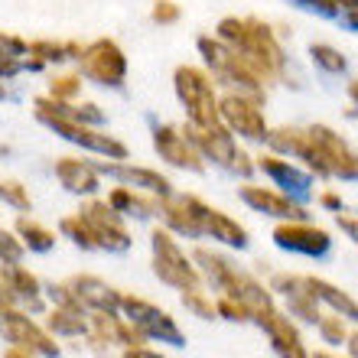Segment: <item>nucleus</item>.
<instances>
[{"instance_id": "f257e3e1", "label": "nucleus", "mask_w": 358, "mask_h": 358, "mask_svg": "<svg viewBox=\"0 0 358 358\" xmlns=\"http://www.w3.org/2000/svg\"><path fill=\"white\" fill-rule=\"evenodd\" d=\"M267 143L277 153L300 157L316 176L358 179V153L326 124L313 127H277L267 131Z\"/></svg>"}, {"instance_id": "f03ea898", "label": "nucleus", "mask_w": 358, "mask_h": 358, "mask_svg": "<svg viewBox=\"0 0 358 358\" xmlns=\"http://www.w3.org/2000/svg\"><path fill=\"white\" fill-rule=\"evenodd\" d=\"M228 49H235L241 59L251 62L257 76L264 78V85L277 82L283 76V46L277 33L257 17H225L218 23L215 33Z\"/></svg>"}, {"instance_id": "7ed1b4c3", "label": "nucleus", "mask_w": 358, "mask_h": 358, "mask_svg": "<svg viewBox=\"0 0 358 358\" xmlns=\"http://www.w3.org/2000/svg\"><path fill=\"white\" fill-rule=\"evenodd\" d=\"M192 257H196L199 273H202L218 293L241 300L251 313H261V310H271L273 306V293L267 290L261 280H255L251 273L238 271L228 257L215 255V251H208V248H196V255Z\"/></svg>"}, {"instance_id": "20e7f679", "label": "nucleus", "mask_w": 358, "mask_h": 358, "mask_svg": "<svg viewBox=\"0 0 358 358\" xmlns=\"http://www.w3.org/2000/svg\"><path fill=\"white\" fill-rule=\"evenodd\" d=\"M33 108H36L39 121L46 124V127H52L62 141L78 143V147H85V150H92V153H101V157H108V160H127V147H124L121 141H114L111 134L98 131V127H92V124H82V121H76V117H69V114L56 111L52 101H49V94L36 98Z\"/></svg>"}, {"instance_id": "39448f33", "label": "nucleus", "mask_w": 358, "mask_h": 358, "mask_svg": "<svg viewBox=\"0 0 358 358\" xmlns=\"http://www.w3.org/2000/svg\"><path fill=\"white\" fill-rule=\"evenodd\" d=\"M199 52L206 59V66L212 69V78L222 85H231V92L255 94L264 101V78L257 76L251 62L241 59L235 49H228L218 36H199Z\"/></svg>"}, {"instance_id": "423d86ee", "label": "nucleus", "mask_w": 358, "mask_h": 358, "mask_svg": "<svg viewBox=\"0 0 358 358\" xmlns=\"http://www.w3.org/2000/svg\"><path fill=\"white\" fill-rule=\"evenodd\" d=\"M173 85H176L179 101L186 104L189 124L196 127H212V124H222L218 117V94H215V82L208 72L196 66H179L173 72Z\"/></svg>"}, {"instance_id": "0eeeda50", "label": "nucleus", "mask_w": 358, "mask_h": 358, "mask_svg": "<svg viewBox=\"0 0 358 358\" xmlns=\"http://www.w3.org/2000/svg\"><path fill=\"white\" fill-rule=\"evenodd\" d=\"M150 248H153V273L163 283H170L176 290H196V287H202V273L182 255V248L176 245L170 228H153Z\"/></svg>"}, {"instance_id": "6e6552de", "label": "nucleus", "mask_w": 358, "mask_h": 358, "mask_svg": "<svg viewBox=\"0 0 358 358\" xmlns=\"http://www.w3.org/2000/svg\"><path fill=\"white\" fill-rule=\"evenodd\" d=\"M182 134L196 143V150L202 153V160H212V163H218V166H225V170H231V173H241V176H251V173H255L251 157L235 143V137H231V131H228L225 124H212V127L186 124Z\"/></svg>"}, {"instance_id": "1a4fd4ad", "label": "nucleus", "mask_w": 358, "mask_h": 358, "mask_svg": "<svg viewBox=\"0 0 358 358\" xmlns=\"http://www.w3.org/2000/svg\"><path fill=\"white\" fill-rule=\"evenodd\" d=\"M218 117L231 134H241L248 141H267V117L261 108V98L245 92H228L218 98Z\"/></svg>"}, {"instance_id": "9d476101", "label": "nucleus", "mask_w": 358, "mask_h": 358, "mask_svg": "<svg viewBox=\"0 0 358 358\" xmlns=\"http://www.w3.org/2000/svg\"><path fill=\"white\" fill-rule=\"evenodd\" d=\"M78 69L82 76L98 82V85L117 88L127 76V59H124V49L114 43V39H94L88 46H82V56H78Z\"/></svg>"}, {"instance_id": "9b49d317", "label": "nucleus", "mask_w": 358, "mask_h": 358, "mask_svg": "<svg viewBox=\"0 0 358 358\" xmlns=\"http://www.w3.org/2000/svg\"><path fill=\"white\" fill-rule=\"evenodd\" d=\"M0 336L10 345L29 349L33 355H43V358L59 355V345L52 342V336L43 326H36L23 310H17V306H0Z\"/></svg>"}, {"instance_id": "f8f14e48", "label": "nucleus", "mask_w": 358, "mask_h": 358, "mask_svg": "<svg viewBox=\"0 0 358 358\" xmlns=\"http://www.w3.org/2000/svg\"><path fill=\"white\" fill-rule=\"evenodd\" d=\"M121 310L124 320H131L147 339L157 342H170V345H186V336L179 332V326L173 322V316L153 303L141 300V296H121Z\"/></svg>"}, {"instance_id": "ddd939ff", "label": "nucleus", "mask_w": 358, "mask_h": 358, "mask_svg": "<svg viewBox=\"0 0 358 358\" xmlns=\"http://www.w3.org/2000/svg\"><path fill=\"white\" fill-rule=\"evenodd\" d=\"M78 215L92 225V231L98 235L101 248H108V251H127V248H131V231L124 225L121 212H114L108 202L92 199V202H85V206L78 208Z\"/></svg>"}, {"instance_id": "4468645a", "label": "nucleus", "mask_w": 358, "mask_h": 358, "mask_svg": "<svg viewBox=\"0 0 358 358\" xmlns=\"http://www.w3.org/2000/svg\"><path fill=\"white\" fill-rule=\"evenodd\" d=\"M153 150L160 153V160H166L170 166H179V170H189V173L206 170V160L196 150V143L189 141L179 127H170V124H163V127L153 131Z\"/></svg>"}, {"instance_id": "2eb2a0df", "label": "nucleus", "mask_w": 358, "mask_h": 358, "mask_svg": "<svg viewBox=\"0 0 358 358\" xmlns=\"http://www.w3.org/2000/svg\"><path fill=\"white\" fill-rule=\"evenodd\" d=\"M273 241L283 251H296V255H322L329 251V231L320 225H310V222H280L273 228Z\"/></svg>"}, {"instance_id": "dca6fc26", "label": "nucleus", "mask_w": 358, "mask_h": 358, "mask_svg": "<svg viewBox=\"0 0 358 358\" xmlns=\"http://www.w3.org/2000/svg\"><path fill=\"white\" fill-rule=\"evenodd\" d=\"M255 322L271 336V345L280 358H310L306 349H303V339H300V332H296V326L277 306L255 313Z\"/></svg>"}, {"instance_id": "f3484780", "label": "nucleus", "mask_w": 358, "mask_h": 358, "mask_svg": "<svg viewBox=\"0 0 358 358\" xmlns=\"http://www.w3.org/2000/svg\"><path fill=\"white\" fill-rule=\"evenodd\" d=\"M186 202L192 206V212H196V222H199V231H202V235H212V238H218V241H225V245H231V248H245L248 245V231L238 225L235 218H228L225 212L206 206V202L196 199V196H186Z\"/></svg>"}, {"instance_id": "a211bd4d", "label": "nucleus", "mask_w": 358, "mask_h": 358, "mask_svg": "<svg viewBox=\"0 0 358 358\" xmlns=\"http://www.w3.org/2000/svg\"><path fill=\"white\" fill-rule=\"evenodd\" d=\"M66 290L76 296L78 306L85 310H101V313H117L121 310V293L114 290L111 283L98 280L92 273H78V277H69L66 280Z\"/></svg>"}, {"instance_id": "6ab92c4d", "label": "nucleus", "mask_w": 358, "mask_h": 358, "mask_svg": "<svg viewBox=\"0 0 358 358\" xmlns=\"http://www.w3.org/2000/svg\"><path fill=\"white\" fill-rule=\"evenodd\" d=\"M241 199L255 212H264V215L283 218V222H306V208L300 202H293L290 196H283L277 189L267 186H241Z\"/></svg>"}, {"instance_id": "aec40b11", "label": "nucleus", "mask_w": 358, "mask_h": 358, "mask_svg": "<svg viewBox=\"0 0 358 358\" xmlns=\"http://www.w3.org/2000/svg\"><path fill=\"white\" fill-rule=\"evenodd\" d=\"M271 290H277V293H283V296H287V310H290V316H296V320L313 322V326H316V320L322 316L320 303L306 293V287H303V280H300V273H273Z\"/></svg>"}, {"instance_id": "412c9836", "label": "nucleus", "mask_w": 358, "mask_h": 358, "mask_svg": "<svg viewBox=\"0 0 358 358\" xmlns=\"http://www.w3.org/2000/svg\"><path fill=\"white\" fill-rule=\"evenodd\" d=\"M56 176L59 182L76 192V196H94L101 189V176H98V166H92L88 160H78V157H62L56 160Z\"/></svg>"}, {"instance_id": "4be33fe9", "label": "nucleus", "mask_w": 358, "mask_h": 358, "mask_svg": "<svg viewBox=\"0 0 358 358\" xmlns=\"http://www.w3.org/2000/svg\"><path fill=\"white\" fill-rule=\"evenodd\" d=\"M104 170L117 176L124 186L131 189H141V192H150V196H160V199H170V179L163 176L157 170H147V166H131V163H111Z\"/></svg>"}, {"instance_id": "5701e85b", "label": "nucleus", "mask_w": 358, "mask_h": 358, "mask_svg": "<svg viewBox=\"0 0 358 358\" xmlns=\"http://www.w3.org/2000/svg\"><path fill=\"white\" fill-rule=\"evenodd\" d=\"M300 280L316 303L332 306V313H339V316H345V320H358V303L352 300L345 290H339L336 283L322 280V277H310V273H300Z\"/></svg>"}, {"instance_id": "b1692460", "label": "nucleus", "mask_w": 358, "mask_h": 358, "mask_svg": "<svg viewBox=\"0 0 358 358\" xmlns=\"http://www.w3.org/2000/svg\"><path fill=\"white\" fill-rule=\"evenodd\" d=\"M0 277H3V283L10 287V293L17 296V303H29V310H33V313L43 310V296H39V280L27 271V267H20L17 261H13V264H3Z\"/></svg>"}, {"instance_id": "393cba45", "label": "nucleus", "mask_w": 358, "mask_h": 358, "mask_svg": "<svg viewBox=\"0 0 358 358\" xmlns=\"http://www.w3.org/2000/svg\"><path fill=\"white\" fill-rule=\"evenodd\" d=\"M160 196H143L141 189H131V186H117L108 192V206L114 212H121V215H153V212H160Z\"/></svg>"}, {"instance_id": "a878e982", "label": "nucleus", "mask_w": 358, "mask_h": 358, "mask_svg": "<svg viewBox=\"0 0 358 358\" xmlns=\"http://www.w3.org/2000/svg\"><path fill=\"white\" fill-rule=\"evenodd\" d=\"M46 322L56 336H85L88 332V320L82 306H62V303H56V310L49 313Z\"/></svg>"}, {"instance_id": "bb28decb", "label": "nucleus", "mask_w": 358, "mask_h": 358, "mask_svg": "<svg viewBox=\"0 0 358 358\" xmlns=\"http://www.w3.org/2000/svg\"><path fill=\"white\" fill-rule=\"evenodd\" d=\"M257 166H261L267 176L277 179V182H283V186H293V189L310 186V176L300 173L296 166H290V160H280L277 153H261V157H257Z\"/></svg>"}, {"instance_id": "cd10ccee", "label": "nucleus", "mask_w": 358, "mask_h": 358, "mask_svg": "<svg viewBox=\"0 0 358 358\" xmlns=\"http://www.w3.org/2000/svg\"><path fill=\"white\" fill-rule=\"evenodd\" d=\"M27 52L46 66V62H66V59H78V56H82V43H52V39H36V43H27Z\"/></svg>"}, {"instance_id": "c85d7f7f", "label": "nucleus", "mask_w": 358, "mask_h": 358, "mask_svg": "<svg viewBox=\"0 0 358 358\" xmlns=\"http://www.w3.org/2000/svg\"><path fill=\"white\" fill-rule=\"evenodd\" d=\"M17 235H20V241H23V248L39 251V255H46V251H52V248H56V235H52L49 228L36 225V222H33V218H27V215L17 218Z\"/></svg>"}, {"instance_id": "c756f323", "label": "nucleus", "mask_w": 358, "mask_h": 358, "mask_svg": "<svg viewBox=\"0 0 358 358\" xmlns=\"http://www.w3.org/2000/svg\"><path fill=\"white\" fill-rule=\"evenodd\" d=\"M62 235L66 238H72V241H76L78 248H85V251H94V248H101V241H98V235H94L92 231V225H88L85 218L78 215H69V218H62Z\"/></svg>"}, {"instance_id": "7c9ffc66", "label": "nucleus", "mask_w": 358, "mask_h": 358, "mask_svg": "<svg viewBox=\"0 0 358 358\" xmlns=\"http://www.w3.org/2000/svg\"><path fill=\"white\" fill-rule=\"evenodd\" d=\"M182 306H186L189 313H196L199 320H215V300L208 296L202 287H196V290H182Z\"/></svg>"}, {"instance_id": "2f4dec72", "label": "nucleus", "mask_w": 358, "mask_h": 358, "mask_svg": "<svg viewBox=\"0 0 358 358\" xmlns=\"http://www.w3.org/2000/svg\"><path fill=\"white\" fill-rule=\"evenodd\" d=\"M310 56H313V62L320 69H326V72H342V69H345V56H342L339 49L326 46V43H313Z\"/></svg>"}, {"instance_id": "473e14b6", "label": "nucleus", "mask_w": 358, "mask_h": 358, "mask_svg": "<svg viewBox=\"0 0 358 358\" xmlns=\"http://www.w3.org/2000/svg\"><path fill=\"white\" fill-rule=\"evenodd\" d=\"M0 196L7 202L10 208H17V212H29L33 208V199H29L27 186L17 182V179H7V182H0Z\"/></svg>"}, {"instance_id": "72a5a7b5", "label": "nucleus", "mask_w": 358, "mask_h": 358, "mask_svg": "<svg viewBox=\"0 0 358 358\" xmlns=\"http://www.w3.org/2000/svg\"><path fill=\"white\" fill-rule=\"evenodd\" d=\"M316 326H320L322 339L332 342V345H342V342L349 339V329H345V316H339V313L320 316V320H316Z\"/></svg>"}, {"instance_id": "f704fd0d", "label": "nucleus", "mask_w": 358, "mask_h": 358, "mask_svg": "<svg viewBox=\"0 0 358 358\" xmlns=\"http://www.w3.org/2000/svg\"><path fill=\"white\" fill-rule=\"evenodd\" d=\"M215 313H218V316H225V320H231V322H251V320H255V313L248 310L245 303L235 300V296H225V293H218Z\"/></svg>"}, {"instance_id": "c9c22d12", "label": "nucleus", "mask_w": 358, "mask_h": 358, "mask_svg": "<svg viewBox=\"0 0 358 358\" xmlns=\"http://www.w3.org/2000/svg\"><path fill=\"white\" fill-rule=\"evenodd\" d=\"M82 92V76H56L49 82V98L56 101H76Z\"/></svg>"}, {"instance_id": "e433bc0d", "label": "nucleus", "mask_w": 358, "mask_h": 358, "mask_svg": "<svg viewBox=\"0 0 358 358\" xmlns=\"http://www.w3.org/2000/svg\"><path fill=\"white\" fill-rule=\"evenodd\" d=\"M20 255H23V241L17 235H10L7 228H0V261L13 264V261H20Z\"/></svg>"}, {"instance_id": "4c0bfd02", "label": "nucleus", "mask_w": 358, "mask_h": 358, "mask_svg": "<svg viewBox=\"0 0 358 358\" xmlns=\"http://www.w3.org/2000/svg\"><path fill=\"white\" fill-rule=\"evenodd\" d=\"M153 23H160V27H170V23H176L179 20V3H173V0H157L150 10Z\"/></svg>"}, {"instance_id": "58836bf2", "label": "nucleus", "mask_w": 358, "mask_h": 358, "mask_svg": "<svg viewBox=\"0 0 358 358\" xmlns=\"http://www.w3.org/2000/svg\"><path fill=\"white\" fill-rule=\"evenodd\" d=\"M0 56H27V43L20 36H10V33H0Z\"/></svg>"}, {"instance_id": "ea45409f", "label": "nucleus", "mask_w": 358, "mask_h": 358, "mask_svg": "<svg viewBox=\"0 0 358 358\" xmlns=\"http://www.w3.org/2000/svg\"><path fill=\"white\" fill-rule=\"evenodd\" d=\"M20 69H23V62H20V59H13V56H0V82H3V78H13L20 72Z\"/></svg>"}, {"instance_id": "a19ab883", "label": "nucleus", "mask_w": 358, "mask_h": 358, "mask_svg": "<svg viewBox=\"0 0 358 358\" xmlns=\"http://www.w3.org/2000/svg\"><path fill=\"white\" fill-rule=\"evenodd\" d=\"M336 222H339L342 231H345V235H349L352 241L358 245V218L355 215H342V212H339V215H336Z\"/></svg>"}, {"instance_id": "79ce46f5", "label": "nucleus", "mask_w": 358, "mask_h": 358, "mask_svg": "<svg viewBox=\"0 0 358 358\" xmlns=\"http://www.w3.org/2000/svg\"><path fill=\"white\" fill-rule=\"evenodd\" d=\"M124 358H166V355L147 349V345H131V349H124Z\"/></svg>"}, {"instance_id": "37998d69", "label": "nucleus", "mask_w": 358, "mask_h": 358, "mask_svg": "<svg viewBox=\"0 0 358 358\" xmlns=\"http://www.w3.org/2000/svg\"><path fill=\"white\" fill-rule=\"evenodd\" d=\"M320 206L329 208V212H342V196H339V192H322V196H320Z\"/></svg>"}, {"instance_id": "c03bdc74", "label": "nucleus", "mask_w": 358, "mask_h": 358, "mask_svg": "<svg viewBox=\"0 0 358 358\" xmlns=\"http://www.w3.org/2000/svg\"><path fill=\"white\" fill-rule=\"evenodd\" d=\"M13 303H17V296L10 293V287L3 283V277H0V306H13Z\"/></svg>"}, {"instance_id": "a18cd8bd", "label": "nucleus", "mask_w": 358, "mask_h": 358, "mask_svg": "<svg viewBox=\"0 0 358 358\" xmlns=\"http://www.w3.org/2000/svg\"><path fill=\"white\" fill-rule=\"evenodd\" d=\"M0 358H36V355H33L29 349H20V345H13V349H10L7 355H0Z\"/></svg>"}, {"instance_id": "49530a36", "label": "nucleus", "mask_w": 358, "mask_h": 358, "mask_svg": "<svg viewBox=\"0 0 358 358\" xmlns=\"http://www.w3.org/2000/svg\"><path fill=\"white\" fill-rule=\"evenodd\" d=\"M345 342H349V352H352V358H358V332H352V336H349V339H345Z\"/></svg>"}, {"instance_id": "de8ad7c7", "label": "nucleus", "mask_w": 358, "mask_h": 358, "mask_svg": "<svg viewBox=\"0 0 358 358\" xmlns=\"http://www.w3.org/2000/svg\"><path fill=\"white\" fill-rule=\"evenodd\" d=\"M349 94H352V101L358 104V78H355V82H352V85H349Z\"/></svg>"}, {"instance_id": "09e8293b", "label": "nucleus", "mask_w": 358, "mask_h": 358, "mask_svg": "<svg viewBox=\"0 0 358 358\" xmlns=\"http://www.w3.org/2000/svg\"><path fill=\"white\" fill-rule=\"evenodd\" d=\"M313 358H342V355H332V352H313Z\"/></svg>"}, {"instance_id": "8fccbe9b", "label": "nucleus", "mask_w": 358, "mask_h": 358, "mask_svg": "<svg viewBox=\"0 0 358 358\" xmlns=\"http://www.w3.org/2000/svg\"><path fill=\"white\" fill-rule=\"evenodd\" d=\"M349 23L352 27H358V10H349Z\"/></svg>"}, {"instance_id": "3c124183", "label": "nucleus", "mask_w": 358, "mask_h": 358, "mask_svg": "<svg viewBox=\"0 0 358 358\" xmlns=\"http://www.w3.org/2000/svg\"><path fill=\"white\" fill-rule=\"evenodd\" d=\"M300 3H306V7H320V10H322V0H300Z\"/></svg>"}, {"instance_id": "603ef678", "label": "nucleus", "mask_w": 358, "mask_h": 358, "mask_svg": "<svg viewBox=\"0 0 358 358\" xmlns=\"http://www.w3.org/2000/svg\"><path fill=\"white\" fill-rule=\"evenodd\" d=\"M0 98H3V82H0Z\"/></svg>"}]
</instances>
